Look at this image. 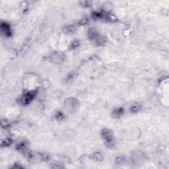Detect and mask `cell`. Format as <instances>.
Listing matches in <instances>:
<instances>
[{
	"mask_svg": "<svg viewBox=\"0 0 169 169\" xmlns=\"http://www.w3.org/2000/svg\"><path fill=\"white\" fill-rule=\"evenodd\" d=\"M104 134V137L105 138V140L108 143H112V136L111 133L110 131H108L107 130H105L103 132Z\"/></svg>",
	"mask_w": 169,
	"mask_h": 169,
	"instance_id": "6da1fadb",
	"label": "cell"
},
{
	"mask_svg": "<svg viewBox=\"0 0 169 169\" xmlns=\"http://www.w3.org/2000/svg\"><path fill=\"white\" fill-rule=\"evenodd\" d=\"M2 32L6 35H9V33H10V29H9V26H7V24H2Z\"/></svg>",
	"mask_w": 169,
	"mask_h": 169,
	"instance_id": "7a4b0ae2",
	"label": "cell"
}]
</instances>
